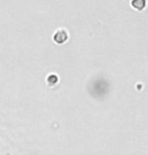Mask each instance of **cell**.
Masks as SVG:
<instances>
[{"mask_svg": "<svg viewBox=\"0 0 148 155\" xmlns=\"http://www.w3.org/2000/svg\"><path fill=\"white\" fill-rule=\"evenodd\" d=\"M54 39L55 42L58 43H64L67 39V33L64 29H60L55 32V35H54Z\"/></svg>", "mask_w": 148, "mask_h": 155, "instance_id": "1", "label": "cell"}, {"mask_svg": "<svg viewBox=\"0 0 148 155\" xmlns=\"http://www.w3.org/2000/svg\"><path fill=\"white\" fill-rule=\"evenodd\" d=\"M131 5L137 10H143L146 7V0H132Z\"/></svg>", "mask_w": 148, "mask_h": 155, "instance_id": "2", "label": "cell"}]
</instances>
